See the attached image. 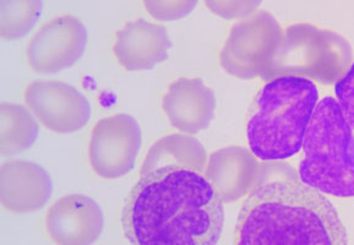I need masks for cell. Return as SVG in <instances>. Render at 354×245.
<instances>
[{"instance_id":"obj_15","label":"cell","mask_w":354,"mask_h":245,"mask_svg":"<svg viewBox=\"0 0 354 245\" xmlns=\"http://www.w3.org/2000/svg\"><path fill=\"white\" fill-rule=\"evenodd\" d=\"M207 152L199 140L185 134L167 135L151 146L140 170V176L152 172L185 168L205 173Z\"/></svg>"},{"instance_id":"obj_17","label":"cell","mask_w":354,"mask_h":245,"mask_svg":"<svg viewBox=\"0 0 354 245\" xmlns=\"http://www.w3.org/2000/svg\"><path fill=\"white\" fill-rule=\"evenodd\" d=\"M44 9V1L3 0L0 3V35L6 41L26 37L37 24Z\"/></svg>"},{"instance_id":"obj_10","label":"cell","mask_w":354,"mask_h":245,"mask_svg":"<svg viewBox=\"0 0 354 245\" xmlns=\"http://www.w3.org/2000/svg\"><path fill=\"white\" fill-rule=\"evenodd\" d=\"M46 227L55 244H92L102 235V208L92 197L68 194L50 206Z\"/></svg>"},{"instance_id":"obj_12","label":"cell","mask_w":354,"mask_h":245,"mask_svg":"<svg viewBox=\"0 0 354 245\" xmlns=\"http://www.w3.org/2000/svg\"><path fill=\"white\" fill-rule=\"evenodd\" d=\"M205 176L222 201L233 203L245 197L263 179V165L242 146H230L209 155Z\"/></svg>"},{"instance_id":"obj_7","label":"cell","mask_w":354,"mask_h":245,"mask_svg":"<svg viewBox=\"0 0 354 245\" xmlns=\"http://www.w3.org/2000/svg\"><path fill=\"white\" fill-rule=\"evenodd\" d=\"M139 122L125 113L103 118L95 124L88 143V161L104 179H119L134 168L141 149Z\"/></svg>"},{"instance_id":"obj_6","label":"cell","mask_w":354,"mask_h":245,"mask_svg":"<svg viewBox=\"0 0 354 245\" xmlns=\"http://www.w3.org/2000/svg\"><path fill=\"white\" fill-rule=\"evenodd\" d=\"M282 38V27L274 15L255 11L232 27L221 51V66L227 74L243 80L261 76Z\"/></svg>"},{"instance_id":"obj_8","label":"cell","mask_w":354,"mask_h":245,"mask_svg":"<svg viewBox=\"0 0 354 245\" xmlns=\"http://www.w3.org/2000/svg\"><path fill=\"white\" fill-rule=\"evenodd\" d=\"M24 98L35 117L54 133H75L91 119V103L85 95L62 81H33Z\"/></svg>"},{"instance_id":"obj_11","label":"cell","mask_w":354,"mask_h":245,"mask_svg":"<svg viewBox=\"0 0 354 245\" xmlns=\"http://www.w3.org/2000/svg\"><path fill=\"white\" fill-rule=\"evenodd\" d=\"M53 183L48 172L32 161H6L0 168V200L8 212H35L48 203Z\"/></svg>"},{"instance_id":"obj_4","label":"cell","mask_w":354,"mask_h":245,"mask_svg":"<svg viewBox=\"0 0 354 245\" xmlns=\"http://www.w3.org/2000/svg\"><path fill=\"white\" fill-rule=\"evenodd\" d=\"M301 147L304 184L333 197H354V130L333 97L317 103Z\"/></svg>"},{"instance_id":"obj_16","label":"cell","mask_w":354,"mask_h":245,"mask_svg":"<svg viewBox=\"0 0 354 245\" xmlns=\"http://www.w3.org/2000/svg\"><path fill=\"white\" fill-rule=\"evenodd\" d=\"M39 133L37 119L26 107L3 102L0 106V152L3 157L31 149Z\"/></svg>"},{"instance_id":"obj_19","label":"cell","mask_w":354,"mask_h":245,"mask_svg":"<svg viewBox=\"0 0 354 245\" xmlns=\"http://www.w3.org/2000/svg\"><path fill=\"white\" fill-rule=\"evenodd\" d=\"M335 95L344 117L354 130V63L341 80L336 82Z\"/></svg>"},{"instance_id":"obj_20","label":"cell","mask_w":354,"mask_h":245,"mask_svg":"<svg viewBox=\"0 0 354 245\" xmlns=\"http://www.w3.org/2000/svg\"><path fill=\"white\" fill-rule=\"evenodd\" d=\"M206 6L218 17L233 19L252 14L260 1H206Z\"/></svg>"},{"instance_id":"obj_3","label":"cell","mask_w":354,"mask_h":245,"mask_svg":"<svg viewBox=\"0 0 354 245\" xmlns=\"http://www.w3.org/2000/svg\"><path fill=\"white\" fill-rule=\"evenodd\" d=\"M317 101V87L306 78L282 76L263 86L247 122L248 143L257 158L274 162L298 154Z\"/></svg>"},{"instance_id":"obj_2","label":"cell","mask_w":354,"mask_h":245,"mask_svg":"<svg viewBox=\"0 0 354 245\" xmlns=\"http://www.w3.org/2000/svg\"><path fill=\"white\" fill-rule=\"evenodd\" d=\"M239 245H344L342 221L322 192L303 181L259 184L243 203L234 229Z\"/></svg>"},{"instance_id":"obj_14","label":"cell","mask_w":354,"mask_h":245,"mask_svg":"<svg viewBox=\"0 0 354 245\" xmlns=\"http://www.w3.org/2000/svg\"><path fill=\"white\" fill-rule=\"evenodd\" d=\"M162 108L177 130L199 133L214 119L215 93L199 78H179L166 91Z\"/></svg>"},{"instance_id":"obj_5","label":"cell","mask_w":354,"mask_h":245,"mask_svg":"<svg viewBox=\"0 0 354 245\" xmlns=\"http://www.w3.org/2000/svg\"><path fill=\"white\" fill-rule=\"evenodd\" d=\"M352 59V47L339 33L310 24H295L286 30L261 79L298 76L330 85L344 78Z\"/></svg>"},{"instance_id":"obj_13","label":"cell","mask_w":354,"mask_h":245,"mask_svg":"<svg viewBox=\"0 0 354 245\" xmlns=\"http://www.w3.org/2000/svg\"><path fill=\"white\" fill-rule=\"evenodd\" d=\"M172 42L165 26L139 19L128 22L115 35L113 53L128 71L155 68L169 58Z\"/></svg>"},{"instance_id":"obj_18","label":"cell","mask_w":354,"mask_h":245,"mask_svg":"<svg viewBox=\"0 0 354 245\" xmlns=\"http://www.w3.org/2000/svg\"><path fill=\"white\" fill-rule=\"evenodd\" d=\"M146 10L149 11L151 17L158 20V21H174L178 19L188 17L189 14L194 10L198 1H144Z\"/></svg>"},{"instance_id":"obj_9","label":"cell","mask_w":354,"mask_h":245,"mask_svg":"<svg viewBox=\"0 0 354 245\" xmlns=\"http://www.w3.org/2000/svg\"><path fill=\"white\" fill-rule=\"evenodd\" d=\"M87 44V30L71 15L54 17L33 35L27 46V62L39 74H57L75 64Z\"/></svg>"},{"instance_id":"obj_1","label":"cell","mask_w":354,"mask_h":245,"mask_svg":"<svg viewBox=\"0 0 354 245\" xmlns=\"http://www.w3.org/2000/svg\"><path fill=\"white\" fill-rule=\"evenodd\" d=\"M223 201L204 173L171 168L140 176L123 208L127 239L138 245H214Z\"/></svg>"}]
</instances>
